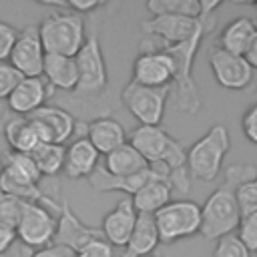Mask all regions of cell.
Here are the masks:
<instances>
[{"label": "cell", "instance_id": "1", "mask_svg": "<svg viewBox=\"0 0 257 257\" xmlns=\"http://www.w3.org/2000/svg\"><path fill=\"white\" fill-rule=\"evenodd\" d=\"M36 28H38L40 44L46 54H60L74 58L86 40L82 16L70 10H56L46 14Z\"/></svg>", "mask_w": 257, "mask_h": 257}, {"label": "cell", "instance_id": "2", "mask_svg": "<svg viewBox=\"0 0 257 257\" xmlns=\"http://www.w3.org/2000/svg\"><path fill=\"white\" fill-rule=\"evenodd\" d=\"M221 6V2L211 0V2H201V16L199 18H187V16H151L141 22V30L147 36L161 38L165 46L181 44L191 40L199 32H207L215 24V10Z\"/></svg>", "mask_w": 257, "mask_h": 257}, {"label": "cell", "instance_id": "3", "mask_svg": "<svg viewBox=\"0 0 257 257\" xmlns=\"http://www.w3.org/2000/svg\"><path fill=\"white\" fill-rule=\"evenodd\" d=\"M231 137L225 124H213L187 151V171L191 177L211 183L219 177L223 159L229 153Z\"/></svg>", "mask_w": 257, "mask_h": 257}, {"label": "cell", "instance_id": "4", "mask_svg": "<svg viewBox=\"0 0 257 257\" xmlns=\"http://www.w3.org/2000/svg\"><path fill=\"white\" fill-rule=\"evenodd\" d=\"M203 34L205 32H199L191 40L181 44L161 46V50H165L173 60V70H175L173 82H177V90H179L177 108L183 110L185 114H197L201 110V94L193 78V66H195L193 62H195L199 44L203 40Z\"/></svg>", "mask_w": 257, "mask_h": 257}, {"label": "cell", "instance_id": "5", "mask_svg": "<svg viewBox=\"0 0 257 257\" xmlns=\"http://www.w3.org/2000/svg\"><path fill=\"white\" fill-rule=\"evenodd\" d=\"M147 163H167L171 171L187 167V151L181 141L173 139L161 124L143 126L139 124L126 141Z\"/></svg>", "mask_w": 257, "mask_h": 257}, {"label": "cell", "instance_id": "6", "mask_svg": "<svg viewBox=\"0 0 257 257\" xmlns=\"http://www.w3.org/2000/svg\"><path fill=\"white\" fill-rule=\"evenodd\" d=\"M241 221L235 193L225 183L219 185L207 201L201 205V229L199 233L209 241H219L231 235Z\"/></svg>", "mask_w": 257, "mask_h": 257}, {"label": "cell", "instance_id": "7", "mask_svg": "<svg viewBox=\"0 0 257 257\" xmlns=\"http://www.w3.org/2000/svg\"><path fill=\"white\" fill-rule=\"evenodd\" d=\"M153 217L159 231V241L165 245L187 239L201 229V205L189 199L169 201Z\"/></svg>", "mask_w": 257, "mask_h": 257}, {"label": "cell", "instance_id": "8", "mask_svg": "<svg viewBox=\"0 0 257 257\" xmlns=\"http://www.w3.org/2000/svg\"><path fill=\"white\" fill-rule=\"evenodd\" d=\"M169 88L171 86H161V88L143 86V84H137L131 80L122 88L120 100L126 106V110L143 126H159L163 116H165V104H167Z\"/></svg>", "mask_w": 257, "mask_h": 257}, {"label": "cell", "instance_id": "9", "mask_svg": "<svg viewBox=\"0 0 257 257\" xmlns=\"http://www.w3.org/2000/svg\"><path fill=\"white\" fill-rule=\"evenodd\" d=\"M56 221L58 215L48 207L38 203H24L20 219L14 227L16 239L36 251L50 247L56 235Z\"/></svg>", "mask_w": 257, "mask_h": 257}, {"label": "cell", "instance_id": "10", "mask_svg": "<svg viewBox=\"0 0 257 257\" xmlns=\"http://www.w3.org/2000/svg\"><path fill=\"white\" fill-rule=\"evenodd\" d=\"M74 62H76V72H78L76 92H80V94H98L106 88L108 70H106L100 40H98L96 34L86 36L82 48L74 56Z\"/></svg>", "mask_w": 257, "mask_h": 257}, {"label": "cell", "instance_id": "11", "mask_svg": "<svg viewBox=\"0 0 257 257\" xmlns=\"http://www.w3.org/2000/svg\"><path fill=\"white\" fill-rule=\"evenodd\" d=\"M44 48L38 38V28L36 26H26L18 30L14 46L10 50L8 62L24 76H42V64H44Z\"/></svg>", "mask_w": 257, "mask_h": 257}, {"label": "cell", "instance_id": "12", "mask_svg": "<svg viewBox=\"0 0 257 257\" xmlns=\"http://www.w3.org/2000/svg\"><path fill=\"white\" fill-rule=\"evenodd\" d=\"M26 118L36 128L42 143L64 145L74 135V128H76L74 116L68 110H64L60 106H52V104L40 106L38 110H34Z\"/></svg>", "mask_w": 257, "mask_h": 257}, {"label": "cell", "instance_id": "13", "mask_svg": "<svg viewBox=\"0 0 257 257\" xmlns=\"http://www.w3.org/2000/svg\"><path fill=\"white\" fill-rule=\"evenodd\" d=\"M175 76L173 60L165 50H151V52H139V56L133 62V82L143 86H171Z\"/></svg>", "mask_w": 257, "mask_h": 257}, {"label": "cell", "instance_id": "14", "mask_svg": "<svg viewBox=\"0 0 257 257\" xmlns=\"http://www.w3.org/2000/svg\"><path fill=\"white\" fill-rule=\"evenodd\" d=\"M102 233L98 227H88L84 225L70 209V205L66 201H62L60 205V213H58V221H56V235L52 245L56 247H64L70 253H76L82 245H86L92 239H100ZM104 239V237H102Z\"/></svg>", "mask_w": 257, "mask_h": 257}, {"label": "cell", "instance_id": "15", "mask_svg": "<svg viewBox=\"0 0 257 257\" xmlns=\"http://www.w3.org/2000/svg\"><path fill=\"white\" fill-rule=\"evenodd\" d=\"M209 62H211V70H213L217 84L223 88L243 90L253 80V68L239 54H231V52L217 48V50H213Z\"/></svg>", "mask_w": 257, "mask_h": 257}, {"label": "cell", "instance_id": "16", "mask_svg": "<svg viewBox=\"0 0 257 257\" xmlns=\"http://www.w3.org/2000/svg\"><path fill=\"white\" fill-rule=\"evenodd\" d=\"M137 209L133 207L131 199H120L102 219V225L98 227L104 241H108L112 247H126L128 237L137 223Z\"/></svg>", "mask_w": 257, "mask_h": 257}, {"label": "cell", "instance_id": "17", "mask_svg": "<svg viewBox=\"0 0 257 257\" xmlns=\"http://www.w3.org/2000/svg\"><path fill=\"white\" fill-rule=\"evenodd\" d=\"M50 94H52V88L42 76H30V78H22L16 84V88L6 98V102L16 116H28L40 106H44Z\"/></svg>", "mask_w": 257, "mask_h": 257}, {"label": "cell", "instance_id": "18", "mask_svg": "<svg viewBox=\"0 0 257 257\" xmlns=\"http://www.w3.org/2000/svg\"><path fill=\"white\" fill-rule=\"evenodd\" d=\"M100 165V155L86 137H76L64 151V175L68 179H88Z\"/></svg>", "mask_w": 257, "mask_h": 257}, {"label": "cell", "instance_id": "19", "mask_svg": "<svg viewBox=\"0 0 257 257\" xmlns=\"http://www.w3.org/2000/svg\"><path fill=\"white\" fill-rule=\"evenodd\" d=\"M86 139L98 155H108L126 143V133L112 116H98L86 124Z\"/></svg>", "mask_w": 257, "mask_h": 257}, {"label": "cell", "instance_id": "20", "mask_svg": "<svg viewBox=\"0 0 257 257\" xmlns=\"http://www.w3.org/2000/svg\"><path fill=\"white\" fill-rule=\"evenodd\" d=\"M42 78L48 82L50 88L76 90L78 72H76L74 58L60 56V54H46L42 64Z\"/></svg>", "mask_w": 257, "mask_h": 257}, {"label": "cell", "instance_id": "21", "mask_svg": "<svg viewBox=\"0 0 257 257\" xmlns=\"http://www.w3.org/2000/svg\"><path fill=\"white\" fill-rule=\"evenodd\" d=\"M159 231L155 225V217L147 215V213H139L137 215V223L135 229L128 237L126 243V251L122 257H149L157 245H159Z\"/></svg>", "mask_w": 257, "mask_h": 257}, {"label": "cell", "instance_id": "22", "mask_svg": "<svg viewBox=\"0 0 257 257\" xmlns=\"http://www.w3.org/2000/svg\"><path fill=\"white\" fill-rule=\"evenodd\" d=\"M2 133H4V139L8 143V149L16 151V153L32 155L42 145L36 128L32 126V122L26 116H16L14 114L12 118H8L2 126Z\"/></svg>", "mask_w": 257, "mask_h": 257}, {"label": "cell", "instance_id": "23", "mask_svg": "<svg viewBox=\"0 0 257 257\" xmlns=\"http://www.w3.org/2000/svg\"><path fill=\"white\" fill-rule=\"evenodd\" d=\"M171 187L149 175V179L145 181V185L131 197L133 207L137 209V213H147V215H155L161 207H165L171 201Z\"/></svg>", "mask_w": 257, "mask_h": 257}, {"label": "cell", "instance_id": "24", "mask_svg": "<svg viewBox=\"0 0 257 257\" xmlns=\"http://www.w3.org/2000/svg\"><path fill=\"white\" fill-rule=\"evenodd\" d=\"M257 32V24L253 18L249 16H239L235 20H231L219 34V48L231 54H239L243 56L249 40L253 38V34Z\"/></svg>", "mask_w": 257, "mask_h": 257}, {"label": "cell", "instance_id": "25", "mask_svg": "<svg viewBox=\"0 0 257 257\" xmlns=\"http://www.w3.org/2000/svg\"><path fill=\"white\" fill-rule=\"evenodd\" d=\"M149 179V171H143V173H137V175H128V177H114L110 173H106L102 169V165H98L92 175L88 177L92 189L96 193H104V191H122V193H128L131 197L145 185V181Z\"/></svg>", "mask_w": 257, "mask_h": 257}, {"label": "cell", "instance_id": "26", "mask_svg": "<svg viewBox=\"0 0 257 257\" xmlns=\"http://www.w3.org/2000/svg\"><path fill=\"white\" fill-rule=\"evenodd\" d=\"M149 163L128 145L124 143L122 147L114 149L112 153L104 155V165L102 169L114 177H128V175H137L147 171Z\"/></svg>", "mask_w": 257, "mask_h": 257}, {"label": "cell", "instance_id": "27", "mask_svg": "<svg viewBox=\"0 0 257 257\" xmlns=\"http://www.w3.org/2000/svg\"><path fill=\"white\" fill-rule=\"evenodd\" d=\"M0 171L8 173L10 177H14L22 183H28V185H38L42 179L36 169V163L30 155L16 153L10 149H4L0 153Z\"/></svg>", "mask_w": 257, "mask_h": 257}, {"label": "cell", "instance_id": "28", "mask_svg": "<svg viewBox=\"0 0 257 257\" xmlns=\"http://www.w3.org/2000/svg\"><path fill=\"white\" fill-rule=\"evenodd\" d=\"M64 145H52V143H42L30 157L36 163V169L40 177H54L62 171L64 167Z\"/></svg>", "mask_w": 257, "mask_h": 257}, {"label": "cell", "instance_id": "29", "mask_svg": "<svg viewBox=\"0 0 257 257\" xmlns=\"http://www.w3.org/2000/svg\"><path fill=\"white\" fill-rule=\"evenodd\" d=\"M145 8L151 12V16H187V18H199L201 16V2L199 0H149Z\"/></svg>", "mask_w": 257, "mask_h": 257}, {"label": "cell", "instance_id": "30", "mask_svg": "<svg viewBox=\"0 0 257 257\" xmlns=\"http://www.w3.org/2000/svg\"><path fill=\"white\" fill-rule=\"evenodd\" d=\"M233 193H235V201H237V209L241 217L257 211V181L243 183Z\"/></svg>", "mask_w": 257, "mask_h": 257}, {"label": "cell", "instance_id": "31", "mask_svg": "<svg viewBox=\"0 0 257 257\" xmlns=\"http://www.w3.org/2000/svg\"><path fill=\"white\" fill-rule=\"evenodd\" d=\"M237 239L249 253H257V211L241 217L237 225Z\"/></svg>", "mask_w": 257, "mask_h": 257}, {"label": "cell", "instance_id": "32", "mask_svg": "<svg viewBox=\"0 0 257 257\" xmlns=\"http://www.w3.org/2000/svg\"><path fill=\"white\" fill-rule=\"evenodd\" d=\"M249 181H257V167L249 165V163H241V165H233L225 171V185L231 187L233 191Z\"/></svg>", "mask_w": 257, "mask_h": 257}, {"label": "cell", "instance_id": "33", "mask_svg": "<svg viewBox=\"0 0 257 257\" xmlns=\"http://www.w3.org/2000/svg\"><path fill=\"white\" fill-rule=\"evenodd\" d=\"M22 209H24V201H20L16 197H10L6 193H0V223L16 227Z\"/></svg>", "mask_w": 257, "mask_h": 257}, {"label": "cell", "instance_id": "34", "mask_svg": "<svg viewBox=\"0 0 257 257\" xmlns=\"http://www.w3.org/2000/svg\"><path fill=\"white\" fill-rule=\"evenodd\" d=\"M213 257H251V253L237 239V235H227V237L217 241Z\"/></svg>", "mask_w": 257, "mask_h": 257}, {"label": "cell", "instance_id": "35", "mask_svg": "<svg viewBox=\"0 0 257 257\" xmlns=\"http://www.w3.org/2000/svg\"><path fill=\"white\" fill-rule=\"evenodd\" d=\"M22 78L24 76L10 62H0V100H6Z\"/></svg>", "mask_w": 257, "mask_h": 257}, {"label": "cell", "instance_id": "36", "mask_svg": "<svg viewBox=\"0 0 257 257\" xmlns=\"http://www.w3.org/2000/svg\"><path fill=\"white\" fill-rule=\"evenodd\" d=\"M74 255L76 257H114V251H112V245L100 237L82 245Z\"/></svg>", "mask_w": 257, "mask_h": 257}, {"label": "cell", "instance_id": "37", "mask_svg": "<svg viewBox=\"0 0 257 257\" xmlns=\"http://www.w3.org/2000/svg\"><path fill=\"white\" fill-rule=\"evenodd\" d=\"M16 34H18V28L0 20V62H8V56H10V50L14 46Z\"/></svg>", "mask_w": 257, "mask_h": 257}, {"label": "cell", "instance_id": "38", "mask_svg": "<svg viewBox=\"0 0 257 257\" xmlns=\"http://www.w3.org/2000/svg\"><path fill=\"white\" fill-rule=\"evenodd\" d=\"M241 128H243V135L249 143L257 145V104H251L243 118H241Z\"/></svg>", "mask_w": 257, "mask_h": 257}, {"label": "cell", "instance_id": "39", "mask_svg": "<svg viewBox=\"0 0 257 257\" xmlns=\"http://www.w3.org/2000/svg\"><path fill=\"white\" fill-rule=\"evenodd\" d=\"M100 6H102V2H98V0H68V2H64V10H70L78 16L88 14Z\"/></svg>", "mask_w": 257, "mask_h": 257}, {"label": "cell", "instance_id": "40", "mask_svg": "<svg viewBox=\"0 0 257 257\" xmlns=\"http://www.w3.org/2000/svg\"><path fill=\"white\" fill-rule=\"evenodd\" d=\"M16 241V231L14 227L6 225V223H0V257L6 255V251L12 247V243Z\"/></svg>", "mask_w": 257, "mask_h": 257}, {"label": "cell", "instance_id": "41", "mask_svg": "<svg viewBox=\"0 0 257 257\" xmlns=\"http://www.w3.org/2000/svg\"><path fill=\"white\" fill-rule=\"evenodd\" d=\"M70 251L64 249V247H56V245H50V247H44V249H38L34 251L30 257H68Z\"/></svg>", "mask_w": 257, "mask_h": 257}, {"label": "cell", "instance_id": "42", "mask_svg": "<svg viewBox=\"0 0 257 257\" xmlns=\"http://www.w3.org/2000/svg\"><path fill=\"white\" fill-rule=\"evenodd\" d=\"M243 58L247 60V64L255 70L257 68V32L253 34V38L249 40V44H247V48H245V52H243Z\"/></svg>", "mask_w": 257, "mask_h": 257}, {"label": "cell", "instance_id": "43", "mask_svg": "<svg viewBox=\"0 0 257 257\" xmlns=\"http://www.w3.org/2000/svg\"><path fill=\"white\" fill-rule=\"evenodd\" d=\"M149 257H155V255H149Z\"/></svg>", "mask_w": 257, "mask_h": 257}]
</instances>
